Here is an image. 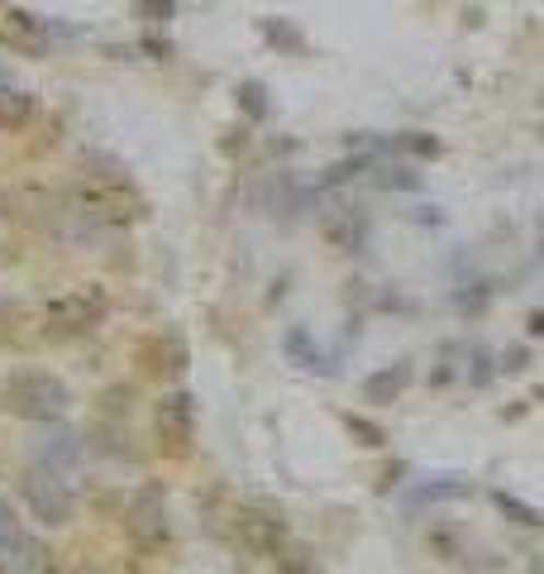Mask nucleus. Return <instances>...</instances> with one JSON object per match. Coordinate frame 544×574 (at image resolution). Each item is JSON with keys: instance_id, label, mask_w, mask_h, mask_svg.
Masks as SVG:
<instances>
[{"instance_id": "f3484780", "label": "nucleus", "mask_w": 544, "mask_h": 574, "mask_svg": "<svg viewBox=\"0 0 544 574\" xmlns=\"http://www.w3.org/2000/svg\"><path fill=\"white\" fill-rule=\"evenodd\" d=\"M263 34H268L273 44H282V48H291V54H301V48H306V38H301L297 30H287V24H263Z\"/></svg>"}, {"instance_id": "f03ea898", "label": "nucleus", "mask_w": 544, "mask_h": 574, "mask_svg": "<svg viewBox=\"0 0 544 574\" xmlns=\"http://www.w3.org/2000/svg\"><path fill=\"white\" fill-rule=\"evenodd\" d=\"M77 211L86 220H101V226H129V220L143 216V202L135 197V187H129L125 177H86L77 182L72 192Z\"/></svg>"}, {"instance_id": "6ab92c4d", "label": "nucleus", "mask_w": 544, "mask_h": 574, "mask_svg": "<svg viewBox=\"0 0 544 574\" xmlns=\"http://www.w3.org/2000/svg\"><path fill=\"white\" fill-rule=\"evenodd\" d=\"M177 10V0H139V15L143 20H167Z\"/></svg>"}, {"instance_id": "2eb2a0df", "label": "nucleus", "mask_w": 544, "mask_h": 574, "mask_svg": "<svg viewBox=\"0 0 544 574\" xmlns=\"http://www.w3.org/2000/svg\"><path fill=\"white\" fill-rule=\"evenodd\" d=\"M24 537L20 531V517H15V507H10L5 498H0V551H10V546H15Z\"/></svg>"}, {"instance_id": "7ed1b4c3", "label": "nucleus", "mask_w": 544, "mask_h": 574, "mask_svg": "<svg viewBox=\"0 0 544 574\" xmlns=\"http://www.w3.org/2000/svg\"><path fill=\"white\" fill-rule=\"evenodd\" d=\"M105 311H111V297H105L101 287H77V292L53 297L44 307V321L53 335H86L105 321Z\"/></svg>"}, {"instance_id": "423d86ee", "label": "nucleus", "mask_w": 544, "mask_h": 574, "mask_svg": "<svg viewBox=\"0 0 544 574\" xmlns=\"http://www.w3.org/2000/svg\"><path fill=\"white\" fill-rule=\"evenodd\" d=\"M234 541L244 546L248 555H277L287 546V521L277 513H258V507H244V513L234 517Z\"/></svg>"}, {"instance_id": "f257e3e1", "label": "nucleus", "mask_w": 544, "mask_h": 574, "mask_svg": "<svg viewBox=\"0 0 544 574\" xmlns=\"http://www.w3.org/2000/svg\"><path fill=\"white\" fill-rule=\"evenodd\" d=\"M0 407L24 416V422H58V416L72 407V393L62 378L30 369V374H10L5 383H0Z\"/></svg>"}, {"instance_id": "ddd939ff", "label": "nucleus", "mask_w": 544, "mask_h": 574, "mask_svg": "<svg viewBox=\"0 0 544 574\" xmlns=\"http://www.w3.org/2000/svg\"><path fill=\"white\" fill-rule=\"evenodd\" d=\"M273 560H277V574H321V565H315V555L306 546H282Z\"/></svg>"}, {"instance_id": "a211bd4d", "label": "nucleus", "mask_w": 544, "mask_h": 574, "mask_svg": "<svg viewBox=\"0 0 544 574\" xmlns=\"http://www.w3.org/2000/svg\"><path fill=\"white\" fill-rule=\"evenodd\" d=\"M468 484H426L420 489V503H435V498H463Z\"/></svg>"}, {"instance_id": "9b49d317", "label": "nucleus", "mask_w": 544, "mask_h": 574, "mask_svg": "<svg viewBox=\"0 0 544 574\" xmlns=\"http://www.w3.org/2000/svg\"><path fill=\"white\" fill-rule=\"evenodd\" d=\"M34 120V96L30 91H0V129H10V135H15V129H24Z\"/></svg>"}, {"instance_id": "6e6552de", "label": "nucleus", "mask_w": 544, "mask_h": 574, "mask_svg": "<svg viewBox=\"0 0 544 574\" xmlns=\"http://www.w3.org/2000/svg\"><path fill=\"white\" fill-rule=\"evenodd\" d=\"M0 38L20 54H44L48 48V20L30 15V10H5V24H0Z\"/></svg>"}, {"instance_id": "1a4fd4ad", "label": "nucleus", "mask_w": 544, "mask_h": 574, "mask_svg": "<svg viewBox=\"0 0 544 574\" xmlns=\"http://www.w3.org/2000/svg\"><path fill=\"white\" fill-rule=\"evenodd\" d=\"M34 455H38V464L44 469H62V464H72L77 455H82V436L68 426H48L44 436L34 440Z\"/></svg>"}, {"instance_id": "dca6fc26", "label": "nucleus", "mask_w": 544, "mask_h": 574, "mask_svg": "<svg viewBox=\"0 0 544 574\" xmlns=\"http://www.w3.org/2000/svg\"><path fill=\"white\" fill-rule=\"evenodd\" d=\"M239 106H244L248 115H254V120H263V115H268V101H263V87H258V82H244V87H239Z\"/></svg>"}, {"instance_id": "0eeeda50", "label": "nucleus", "mask_w": 544, "mask_h": 574, "mask_svg": "<svg viewBox=\"0 0 544 574\" xmlns=\"http://www.w3.org/2000/svg\"><path fill=\"white\" fill-rule=\"evenodd\" d=\"M158 436L177 455L192 446V436H196V398L192 393H167L158 402Z\"/></svg>"}, {"instance_id": "412c9836", "label": "nucleus", "mask_w": 544, "mask_h": 574, "mask_svg": "<svg viewBox=\"0 0 544 574\" xmlns=\"http://www.w3.org/2000/svg\"><path fill=\"white\" fill-rule=\"evenodd\" d=\"M5 87H10V72H5V68H0V91H5Z\"/></svg>"}, {"instance_id": "39448f33", "label": "nucleus", "mask_w": 544, "mask_h": 574, "mask_svg": "<svg viewBox=\"0 0 544 574\" xmlns=\"http://www.w3.org/2000/svg\"><path fill=\"white\" fill-rule=\"evenodd\" d=\"M125 527H129V537H135L143 551H158V546H167L172 537V521H167V498L158 489H143L135 503H129V513H125Z\"/></svg>"}, {"instance_id": "9d476101", "label": "nucleus", "mask_w": 544, "mask_h": 574, "mask_svg": "<svg viewBox=\"0 0 544 574\" xmlns=\"http://www.w3.org/2000/svg\"><path fill=\"white\" fill-rule=\"evenodd\" d=\"M139 359H143V374H158V378L187 369V349H182V341H172V335H153L139 349Z\"/></svg>"}, {"instance_id": "aec40b11", "label": "nucleus", "mask_w": 544, "mask_h": 574, "mask_svg": "<svg viewBox=\"0 0 544 574\" xmlns=\"http://www.w3.org/2000/svg\"><path fill=\"white\" fill-rule=\"evenodd\" d=\"M501 507H511V513H516V521H525V527H535V507H525V503H516V498H507V493H501Z\"/></svg>"}, {"instance_id": "4468645a", "label": "nucleus", "mask_w": 544, "mask_h": 574, "mask_svg": "<svg viewBox=\"0 0 544 574\" xmlns=\"http://www.w3.org/2000/svg\"><path fill=\"white\" fill-rule=\"evenodd\" d=\"M287 349H291L297 359H306L301 369H321V374H329V364H325L321 349H306V331H291V335H287Z\"/></svg>"}, {"instance_id": "f8f14e48", "label": "nucleus", "mask_w": 544, "mask_h": 574, "mask_svg": "<svg viewBox=\"0 0 544 574\" xmlns=\"http://www.w3.org/2000/svg\"><path fill=\"white\" fill-rule=\"evenodd\" d=\"M406 383H410V369H406V364H396V369H382V374L368 378L363 393H368V402H392Z\"/></svg>"}, {"instance_id": "20e7f679", "label": "nucleus", "mask_w": 544, "mask_h": 574, "mask_svg": "<svg viewBox=\"0 0 544 574\" xmlns=\"http://www.w3.org/2000/svg\"><path fill=\"white\" fill-rule=\"evenodd\" d=\"M20 493H24V507H30L44 527H62V521L72 517V489H68V479H62L58 469L34 464L30 474L20 479Z\"/></svg>"}]
</instances>
